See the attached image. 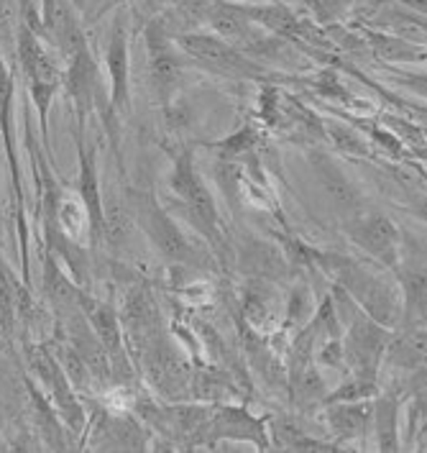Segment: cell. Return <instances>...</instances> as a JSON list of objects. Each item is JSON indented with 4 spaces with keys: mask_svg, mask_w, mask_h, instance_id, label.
<instances>
[{
    "mask_svg": "<svg viewBox=\"0 0 427 453\" xmlns=\"http://www.w3.org/2000/svg\"><path fill=\"white\" fill-rule=\"evenodd\" d=\"M31 366H34V372L39 374V380H42L44 387L49 389L54 405H57V410H59L62 415H65V420L70 423L72 428H80V426H82V410H80L74 395H72L70 382H67V377H65V372H62V364L54 361V357H49L47 351L36 349V351L31 354Z\"/></svg>",
    "mask_w": 427,
    "mask_h": 453,
    "instance_id": "obj_1",
    "label": "cell"
},
{
    "mask_svg": "<svg viewBox=\"0 0 427 453\" xmlns=\"http://www.w3.org/2000/svg\"><path fill=\"white\" fill-rule=\"evenodd\" d=\"M182 49L192 54L194 59L205 62L213 70L225 72V74H256L251 67V62H246L236 49L225 44L223 39H213V36H200V34H190L182 36Z\"/></svg>",
    "mask_w": 427,
    "mask_h": 453,
    "instance_id": "obj_2",
    "label": "cell"
},
{
    "mask_svg": "<svg viewBox=\"0 0 427 453\" xmlns=\"http://www.w3.org/2000/svg\"><path fill=\"white\" fill-rule=\"evenodd\" d=\"M143 226L149 228L151 239L162 249L164 257L174 259V262H185L190 257L187 241L182 239V234L177 231V226L156 205H151V203L143 208Z\"/></svg>",
    "mask_w": 427,
    "mask_h": 453,
    "instance_id": "obj_3",
    "label": "cell"
},
{
    "mask_svg": "<svg viewBox=\"0 0 427 453\" xmlns=\"http://www.w3.org/2000/svg\"><path fill=\"white\" fill-rule=\"evenodd\" d=\"M149 67H151L154 88L162 96H169L179 82V65L172 57V51L164 44V36L156 26L149 28Z\"/></svg>",
    "mask_w": 427,
    "mask_h": 453,
    "instance_id": "obj_4",
    "label": "cell"
},
{
    "mask_svg": "<svg viewBox=\"0 0 427 453\" xmlns=\"http://www.w3.org/2000/svg\"><path fill=\"white\" fill-rule=\"evenodd\" d=\"M67 62H70V70H67V88H70L72 97L77 100L80 111H85L88 103H93V96H95L97 88L95 62H93L88 47L74 51Z\"/></svg>",
    "mask_w": 427,
    "mask_h": 453,
    "instance_id": "obj_5",
    "label": "cell"
},
{
    "mask_svg": "<svg viewBox=\"0 0 427 453\" xmlns=\"http://www.w3.org/2000/svg\"><path fill=\"white\" fill-rule=\"evenodd\" d=\"M77 305L82 308L88 323L95 328L97 338L103 341V346L111 351V354H120V334H118V320H116V311L97 303V300H90L88 295H80Z\"/></svg>",
    "mask_w": 427,
    "mask_h": 453,
    "instance_id": "obj_6",
    "label": "cell"
},
{
    "mask_svg": "<svg viewBox=\"0 0 427 453\" xmlns=\"http://www.w3.org/2000/svg\"><path fill=\"white\" fill-rule=\"evenodd\" d=\"M54 218L57 226L65 231V236L74 243L85 239V234L90 231V213L82 203V197H74L70 192H65L57 205H54Z\"/></svg>",
    "mask_w": 427,
    "mask_h": 453,
    "instance_id": "obj_7",
    "label": "cell"
},
{
    "mask_svg": "<svg viewBox=\"0 0 427 453\" xmlns=\"http://www.w3.org/2000/svg\"><path fill=\"white\" fill-rule=\"evenodd\" d=\"M358 243H363L366 251L377 254V257H389L394 251V239H397V231L394 226L381 218V215H371V218H363L358 223V228L354 231Z\"/></svg>",
    "mask_w": 427,
    "mask_h": 453,
    "instance_id": "obj_8",
    "label": "cell"
},
{
    "mask_svg": "<svg viewBox=\"0 0 427 453\" xmlns=\"http://www.w3.org/2000/svg\"><path fill=\"white\" fill-rule=\"evenodd\" d=\"M213 28L217 31V36L225 42V44H233L240 49H254V34L248 28V21H243V13L238 8H228V5H220L213 11Z\"/></svg>",
    "mask_w": 427,
    "mask_h": 453,
    "instance_id": "obj_9",
    "label": "cell"
},
{
    "mask_svg": "<svg viewBox=\"0 0 427 453\" xmlns=\"http://www.w3.org/2000/svg\"><path fill=\"white\" fill-rule=\"evenodd\" d=\"M11 108H13V77L3 62V51H0V134H3V143L11 159V169H13V182L19 190V167H16V154H13V134H11ZM21 192V190H19Z\"/></svg>",
    "mask_w": 427,
    "mask_h": 453,
    "instance_id": "obj_10",
    "label": "cell"
},
{
    "mask_svg": "<svg viewBox=\"0 0 427 453\" xmlns=\"http://www.w3.org/2000/svg\"><path fill=\"white\" fill-rule=\"evenodd\" d=\"M44 292H47L49 303L54 305V311L67 312L74 311L77 300H80V292L72 287V282L59 272L57 262L47 259V269H44Z\"/></svg>",
    "mask_w": 427,
    "mask_h": 453,
    "instance_id": "obj_11",
    "label": "cell"
},
{
    "mask_svg": "<svg viewBox=\"0 0 427 453\" xmlns=\"http://www.w3.org/2000/svg\"><path fill=\"white\" fill-rule=\"evenodd\" d=\"M126 34L123 28L113 31L111 39V49H108V67H111V77H113V103L116 105H126V80H128V62H126Z\"/></svg>",
    "mask_w": 427,
    "mask_h": 453,
    "instance_id": "obj_12",
    "label": "cell"
},
{
    "mask_svg": "<svg viewBox=\"0 0 427 453\" xmlns=\"http://www.w3.org/2000/svg\"><path fill=\"white\" fill-rule=\"evenodd\" d=\"M243 16H251L256 19L259 24H263L266 28L277 31V34H285V36H302L305 28L302 24L286 11L282 5H266V8H238Z\"/></svg>",
    "mask_w": 427,
    "mask_h": 453,
    "instance_id": "obj_13",
    "label": "cell"
},
{
    "mask_svg": "<svg viewBox=\"0 0 427 453\" xmlns=\"http://www.w3.org/2000/svg\"><path fill=\"white\" fill-rule=\"evenodd\" d=\"M182 197L190 203L192 213L197 215V220H200L205 228H213L215 220H217L213 197H210V192L205 190V185L200 182V177H194V174H192V180L187 182V188L182 190Z\"/></svg>",
    "mask_w": 427,
    "mask_h": 453,
    "instance_id": "obj_14",
    "label": "cell"
},
{
    "mask_svg": "<svg viewBox=\"0 0 427 453\" xmlns=\"http://www.w3.org/2000/svg\"><path fill=\"white\" fill-rule=\"evenodd\" d=\"M103 231L108 234V239L113 241V243H120V241H126L131 236L133 226H131V218L126 215V211L113 203L108 211H103Z\"/></svg>",
    "mask_w": 427,
    "mask_h": 453,
    "instance_id": "obj_15",
    "label": "cell"
},
{
    "mask_svg": "<svg viewBox=\"0 0 427 453\" xmlns=\"http://www.w3.org/2000/svg\"><path fill=\"white\" fill-rule=\"evenodd\" d=\"M369 44L386 62H402L407 57H412V47L404 39H389L381 34H369Z\"/></svg>",
    "mask_w": 427,
    "mask_h": 453,
    "instance_id": "obj_16",
    "label": "cell"
},
{
    "mask_svg": "<svg viewBox=\"0 0 427 453\" xmlns=\"http://www.w3.org/2000/svg\"><path fill=\"white\" fill-rule=\"evenodd\" d=\"M246 266H254L259 274H279L282 272V262L277 257L274 249L263 246V243H254L246 254Z\"/></svg>",
    "mask_w": 427,
    "mask_h": 453,
    "instance_id": "obj_17",
    "label": "cell"
},
{
    "mask_svg": "<svg viewBox=\"0 0 427 453\" xmlns=\"http://www.w3.org/2000/svg\"><path fill=\"white\" fill-rule=\"evenodd\" d=\"M363 420H366V407H361V410H356V407H338V410H331V423L332 428L343 430V433H358L361 430V426H363Z\"/></svg>",
    "mask_w": 427,
    "mask_h": 453,
    "instance_id": "obj_18",
    "label": "cell"
},
{
    "mask_svg": "<svg viewBox=\"0 0 427 453\" xmlns=\"http://www.w3.org/2000/svg\"><path fill=\"white\" fill-rule=\"evenodd\" d=\"M323 177H325V190H328V195H331L338 205H354L356 192H354V188H351L335 169L325 167L323 169Z\"/></svg>",
    "mask_w": 427,
    "mask_h": 453,
    "instance_id": "obj_19",
    "label": "cell"
},
{
    "mask_svg": "<svg viewBox=\"0 0 427 453\" xmlns=\"http://www.w3.org/2000/svg\"><path fill=\"white\" fill-rule=\"evenodd\" d=\"M379 420H384V430L379 428L381 449H397V435H394V410L389 403L379 407Z\"/></svg>",
    "mask_w": 427,
    "mask_h": 453,
    "instance_id": "obj_20",
    "label": "cell"
},
{
    "mask_svg": "<svg viewBox=\"0 0 427 453\" xmlns=\"http://www.w3.org/2000/svg\"><path fill=\"white\" fill-rule=\"evenodd\" d=\"M331 134L343 151H351V154H366V146H363V142H361L358 136H354L351 131H346V128H331Z\"/></svg>",
    "mask_w": 427,
    "mask_h": 453,
    "instance_id": "obj_21",
    "label": "cell"
},
{
    "mask_svg": "<svg viewBox=\"0 0 427 453\" xmlns=\"http://www.w3.org/2000/svg\"><path fill=\"white\" fill-rule=\"evenodd\" d=\"M348 3H351V0H317V8H320L325 16H335V13H340Z\"/></svg>",
    "mask_w": 427,
    "mask_h": 453,
    "instance_id": "obj_22",
    "label": "cell"
},
{
    "mask_svg": "<svg viewBox=\"0 0 427 453\" xmlns=\"http://www.w3.org/2000/svg\"><path fill=\"white\" fill-rule=\"evenodd\" d=\"M74 3H77V5H82V3H85V0H74Z\"/></svg>",
    "mask_w": 427,
    "mask_h": 453,
    "instance_id": "obj_23",
    "label": "cell"
}]
</instances>
